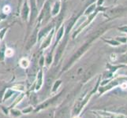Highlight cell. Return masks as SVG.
<instances>
[{"label": "cell", "instance_id": "6da1fadb", "mask_svg": "<svg viewBox=\"0 0 127 118\" xmlns=\"http://www.w3.org/2000/svg\"><path fill=\"white\" fill-rule=\"evenodd\" d=\"M89 43H90L89 42H88V43H85V44L83 45V46L80 48V49L77 51V53L73 54V56L71 58V59L69 61V62L67 63V65H65V66L64 67V69H63L64 71L67 70V69H68L69 66H70V65H71L74 62H75L76 60H77V59L79 58L80 57H81L83 54L85 53V52L87 50L88 48H89Z\"/></svg>", "mask_w": 127, "mask_h": 118}, {"label": "cell", "instance_id": "7a4b0ae2", "mask_svg": "<svg viewBox=\"0 0 127 118\" xmlns=\"http://www.w3.org/2000/svg\"><path fill=\"white\" fill-rule=\"evenodd\" d=\"M95 71V69L94 66H91L89 69H88V70L86 71V72L84 74V76H83V78H82V80L84 81V83L88 81L92 76H93Z\"/></svg>", "mask_w": 127, "mask_h": 118}, {"label": "cell", "instance_id": "3957f363", "mask_svg": "<svg viewBox=\"0 0 127 118\" xmlns=\"http://www.w3.org/2000/svg\"><path fill=\"white\" fill-rule=\"evenodd\" d=\"M31 19L33 20L35 17H36L37 13H38V10L36 5V2H35V0H31Z\"/></svg>", "mask_w": 127, "mask_h": 118}, {"label": "cell", "instance_id": "277c9868", "mask_svg": "<svg viewBox=\"0 0 127 118\" xmlns=\"http://www.w3.org/2000/svg\"><path fill=\"white\" fill-rule=\"evenodd\" d=\"M65 45V41L64 43H63L62 44H61L59 47L58 50H57V53H56V55H55V62H57L59 61V59L61 58V56H62V54L63 52V50H64V47Z\"/></svg>", "mask_w": 127, "mask_h": 118}, {"label": "cell", "instance_id": "5b68a950", "mask_svg": "<svg viewBox=\"0 0 127 118\" xmlns=\"http://www.w3.org/2000/svg\"><path fill=\"white\" fill-rule=\"evenodd\" d=\"M42 85H43V72L42 71H40L37 76V84H36V90H40Z\"/></svg>", "mask_w": 127, "mask_h": 118}, {"label": "cell", "instance_id": "8992f818", "mask_svg": "<svg viewBox=\"0 0 127 118\" xmlns=\"http://www.w3.org/2000/svg\"><path fill=\"white\" fill-rule=\"evenodd\" d=\"M127 11V8H124V7H118V8H115L111 11V13L112 14H122V13H124Z\"/></svg>", "mask_w": 127, "mask_h": 118}, {"label": "cell", "instance_id": "52a82bcc", "mask_svg": "<svg viewBox=\"0 0 127 118\" xmlns=\"http://www.w3.org/2000/svg\"><path fill=\"white\" fill-rule=\"evenodd\" d=\"M36 33L34 32V34L32 35V36L31 37V39H29V41L28 43V46H27V48H29L31 46H32L34 44L35 41H36Z\"/></svg>", "mask_w": 127, "mask_h": 118}, {"label": "cell", "instance_id": "ba28073f", "mask_svg": "<svg viewBox=\"0 0 127 118\" xmlns=\"http://www.w3.org/2000/svg\"><path fill=\"white\" fill-rule=\"evenodd\" d=\"M28 12H29V8H28V6L27 4H25V7L23 9V11H22V17L23 19L26 20L28 17Z\"/></svg>", "mask_w": 127, "mask_h": 118}, {"label": "cell", "instance_id": "9c48e42d", "mask_svg": "<svg viewBox=\"0 0 127 118\" xmlns=\"http://www.w3.org/2000/svg\"><path fill=\"white\" fill-rule=\"evenodd\" d=\"M52 34H53V32H51V34H50L49 35V36L47 37V39H46V40L43 42V48H45V47H48L49 46V44H50V42H51V37H52Z\"/></svg>", "mask_w": 127, "mask_h": 118}, {"label": "cell", "instance_id": "30bf717a", "mask_svg": "<svg viewBox=\"0 0 127 118\" xmlns=\"http://www.w3.org/2000/svg\"><path fill=\"white\" fill-rule=\"evenodd\" d=\"M20 65H21V66L22 67V68H27L29 66V62H28V60L25 59V58L21 59V62H20Z\"/></svg>", "mask_w": 127, "mask_h": 118}, {"label": "cell", "instance_id": "8fae6325", "mask_svg": "<svg viewBox=\"0 0 127 118\" xmlns=\"http://www.w3.org/2000/svg\"><path fill=\"white\" fill-rule=\"evenodd\" d=\"M11 114L13 117H19L21 115V112L19 111V110H11Z\"/></svg>", "mask_w": 127, "mask_h": 118}, {"label": "cell", "instance_id": "7c38bea8", "mask_svg": "<svg viewBox=\"0 0 127 118\" xmlns=\"http://www.w3.org/2000/svg\"><path fill=\"white\" fill-rule=\"evenodd\" d=\"M61 80H58V81H56L55 82V85H54V87H53V89H52V92H55V91H56V90L59 88V87L60 86V84H61Z\"/></svg>", "mask_w": 127, "mask_h": 118}, {"label": "cell", "instance_id": "4fadbf2b", "mask_svg": "<svg viewBox=\"0 0 127 118\" xmlns=\"http://www.w3.org/2000/svg\"><path fill=\"white\" fill-rule=\"evenodd\" d=\"M13 54H14V51H13L11 49H7L6 51V56L8 57V58L11 57L13 55Z\"/></svg>", "mask_w": 127, "mask_h": 118}, {"label": "cell", "instance_id": "5bb4252c", "mask_svg": "<svg viewBox=\"0 0 127 118\" xmlns=\"http://www.w3.org/2000/svg\"><path fill=\"white\" fill-rule=\"evenodd\" d=\"M63 33V28H62L60 29V31H59V32L58 34V40H59V39H60L61 37H62Z\"/></svg>", "mask_w": 127, "mask_h": 118}, {"label": "cell", "instance_id": "9a60e30c", "mask_svg": "<svg viewBox=\"0 0 127 118\" xmlns=\"http://www.w3.org/2000/svg\"><path fill=\"white\" fill-rule=\"evenodd\" d=\"M32 107H29L28 109H26V110H25H25H22V112L24 113H29L30 111H32Z\"/></svg>", "mask_w": 127, "mask_h": 118}, {"label": "cell", "instance_id": "2e32d148", "mask_svg": "<svg viewBox=\"0 0 127 118\" xmlns=\"http://www.w3.org/2000/svg\"><path fill=\"white\" fill-rule=\"evenodd\" d=\"M7 11V12H9V11H10V7H9L8 6H6L5 8H4V12H5V11Z\"/></svg>", "mask_w": 127, "mask_h": 118}, {"label": "cell", "instance_id": "e0dca14e", "mask_svg": "<svg viewBox=\"0 0 127 118\" xmlns=\"http://www.w3.org/2000/svg\"><path fill=\"white\" fill-rule=\"evenodd\" d=\"M43 2V0H38V4L40 6V5H42Z\"/></svg>", "mask_w": 127, "mask_h": 118}, {"label": "cell", "instance_id": "ac0fdd59", "mask_svg": "<svg viewBox=\"0 0 127 118\" xmlns=\"http://www.w3.org/2000/svg\"><path fill=\"white\" fill-rule=\"evenodd\" d=\"M121 30H126L127 31V28H120Z\"/></svg>", "mask_w": 127, "mask_h": 118}, {"label": "cell", "instance_id": "d6986e66", "mask_svg": "<svg viewBox=\"0 0 127 118\" xmlns=\"http://www.w3.org/2000/svg\"><path fill=\"white\" fill-rule=\"evenodd\" d=\"M73 118H78V117H77H77H73Z\"/></svg>", "mask_w": 127, "mask_h": 118}, {"label": "cell", "instance_id": "ffe728a7", "mask_svg": "<svg viewBox=\"0 0 127 118\" xmlns=\"http://www.w3.org/2000/svg\"><path fill=\"white\" fill-rule=\"evenodd\" d=\"M20 1H21V0H20Z\"/></svg>", "mask_w": 127, "mask_h": 118}]
</instances>
